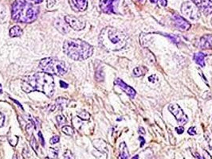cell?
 Wrapping results in <instances>:
<instances>
[{"mask_svg":"<svg viewBox=\"0 0 212 159\" xmlns=\"http://www.w3.org/2000/svg\"><path fill=\"white\" fill-rule=\"evenodd\" d=\"M64 19H65V22H66L72 29L74 30L77 31L82 30L85 27V23L84 21H82V20L79 19V18H75V17L73 16H69V15H67V16L65 17Z\"/></svg>","mask_w":212,"mask_h":159,"instance_id":"cell-9","label":"cell"},{"mask_svg":"<svg viewBox=\"0 0 212 159\" xmlns=\"http://www.w3.org/2000/svg\"><path fill=\"white\" fill-rule=\"evenodd\" d=\"M22 33H23V31L21 29L20 26L15 25V26H13V27L10 30L9 34L10 36H11V38H18V37L22 36Z\"/></svg>","mask_w":212,"mask_h":159,"instance_id":"cell-18","label":"cell"},{"mask_svg":"<svg viewBox=\"0 0 212 159\" xmlns=\"http://www.w3.org/2000/svg\"><path fill=\"white\" fill-rule=\"evenodd\" d=\"M63 52L73 61H84L93 53V47L88 42L80 39L65 40L62 45Z\"/></svg>","mask_w":212,"mask_h":159,"instance_id":"cell-3","label":"cell"},{"mask_svg":"<svg viewBox=\"0 0 212 159\" xmlns=\"http://www.w3.org/2000/svg\"><path fill=\"white\" fill-rule=\"evenodd\" d=\"M31 147H32L33 150H35V152L38 151V143H37L36 139H35V138L34 137V136H32V138H31Z\"/></svg>","mask_w":212,"mask_h":159,"instance_id":"cell-25","label":"cell"},{"mask_svg":"<svg viewBox=\"0 0 212 159\" xmlns=\"http://www.w3.org/2000/svg\"><path fill=\"white\" fill-rule=\"evenodd\" d=\"M49 157L52 159H55L58 157V150L57 149L50 148L49 150Z\"/></svg>","mask_w":212,"mask_h":159,"instance_id":"cell-23","label":"cell"},{"mask_svg":"<svg viewBox=\"0 0 212 159\" xmlns=\"http://www.w3.org/2000/svg\"><path fill=\"white\" fill-rule=\"evenodd\" d=\"M62 130L64 134H67V135H69V136H73V133H74L73 129L71 127H69V126H64V127H62Z\"/></svg>","mask_w":212,"mask_h":159,"instance_id":"cell-21","label":"cell"},{"mask_svg":"<svg viewBox=\"0 0 212 159\" xmlns=\"http://www.w3.org/2000/svg\"><path fill=\"white\" fill-rule=\"evenodd\" d=\"M114 83L115 84L117 85L118 87H120V89H121L122 90H123L124 92L131 98V99H133V98L135 97V96H136V92L134 90V89H132L131 86L126 84H125L122 80H120V78H117V79L115 80Z\"/></svg>","mask_w":212,"mask_h":159,"instance_id":"cell-13","label":"cell"},{"mask_svg":"<svg viewBox=\"0 0 212 159\" xmlns=\"http://www.w3.org/2000/svg\"><path fill=\"white\" fill-rule=\"evenodd\" d=\"M119 0H101L100 7L104 13L116 14Z\"/></svg>","mask_w":212,"mask_h":159,"instance_id":"cell-8","label":"cell"},{"mask_svg":"<svg viewBox=\"0 0 212 159\" xmlns=\"http://www.w3.org/2000/svg\"><path fill=\"white\" fill-rule=\"evenodd\" d=\"M193 3L197 6L199 10L205 15H210L212 13V0H191Z\"/></svg>","mask_w":212,"mask_h":159,"instance_id":"cell-10","label":"cell"},{"mask_svg":"<svg viewBox=\"0 0 212 159\" xmlns=\"http://www.w3.org/2000/svg\"><path fill=\"white\" fill-rule=\"evenodd\" d=\"M169 111L176 117L178 123L180 125H184L188 121L187 116L184 113L183 109L176 103H172L168 106Z\"/></svg>","mask_w":212,"mask_h":159,"instance_id":"cell-7","label":"cell"},{"mask_svg":"<svg viewBox=\"0 0 212 159\" xmlns=\"http://www.w3.org/2000/svg\"><path fill=\"white\" fill-rule=\"evenodd\" d=\"M196 127H191L188 129L187 132H188V134H190V135H196Z\"/></svg>","mask_w":212,"mask_h":159,"instance_id":"cell-31","label":"cell"},{"mask_svg":"<svg viewBox=\"0 0 212 159\" xmlns=\"http://www.w3.org/2000/svg\"><path fill=\"white\" fill-rule=\"evenodd\" d=\"M38 136H39V139H40V142H41V144H42V146L45 147V141H44L43 137H42V134L40 131L38 132Z\"/></svg>","mask_w":212,"mask_h":159,"instance_id":"cell-35","label":"cell"},{"mask_svg":"<svg viewBox=\"0 0 212 159\" xmlns=\"http://www.w3.org/2000/svg\"><path fill=\"white\" fill-rule=\"evenodd\" d=\"M93 145L94 147L97 149L98 150H101V151H103L104 150H106V143L103 141V140H101V139H97L93 141Z\"/></svg>","mask_w":212,"mask_h":159,"instance_id":"cell-19","label":"cell"},{"mask_svg":"<svg viewBox=\"0 0 212 159\" xmlns=\"http://www.w3.org/2000/svg\"><path fill=\"white\" fill-rule=\"evenodd\" d=\"M128 37L120 30L108 26L101 30L99 36L101 45L106 50L118 51L127 44Z\"/></svg>","mask_w":212,"mask_h":159,"instance_id":"cell-2","label":"cell"},{"mask_svg":"<svg viewBox=\"0 0 212 159\" xmlns=\"http://www.w3.org/2000/svg\"><path fill=\"white\" fill-rule=\"evenodd\" d=\"M56 119H57V122H58V125L64 124V123H65V121H66V119H65V118L63 116H58L56 117Z\"/></svg>","mask_w":212,"mask_h":159,"instance_id":"cell-28","label":"cell"},{"mask_svg":"<svg viewBox=\"0 0 212 159\" xmlns=\"http://www.w3.org/2000/svg\"><path fill=\"white\" fill-rule=\"evenodd\" d=\"M143 74V69L141 67H136L133 69V76H136V77H140Z\"/></svg>","mask_w":212,"mask_h":159,"instance_id":"cell-22","label":"cell"},{"mask_svg":"<svg viewBox=\"0 0 212 159\" xmlns=\"http://www.w3.org/2000/svg\"><path fill=\"white\" fill-rule=\"evenodd\" d=\"M200 46L202 49H212V34L202 37L200 41Z\"/></svg>","mask_w":212,"mask_h":159,"instance_id":"cell-15","label":"cell"},{"mask_svg":"<svg viewBox=\"0 0 212 159\" xmlns=\"http://www.w3.org/2000/svg\"><path fill=\"white\" fill-rule=\"evenodd\" d=\"M60 84H61V86H62V88H65V89L68 88V84H65V82L62 81V80H61V81H60Z\"/></svg>","mask_w":212,"mask_h":159,"instance_id":"cell-38","label":"cell"},{"mask_svg":"<svg viewBox=\"0 0 212 159\" xmlns=\"http://www.w3.org/2000/svg\"><path fill=\"white\" fill-rule=\"evenodd\" d=\"M22 89L26 93L40 92L48 97H51L54 92V80L52 75L45 72H36L26 76L22 81Z\"/></svg>","mask_w":212,"mask_h":159,"instance_id":"cell-1","label":"cell"},{"mask_svg":"<svg viewBox=\"0 0 212 159\" xmlns=\"http://www.w3.org/2000/svg\"><path fill=\"white\" fill-rule=\"evenodd\" d=\"M130 154H129L128 147L125 143H121L120 145V156L119 159H129Z\"/></svg>","mask_w":212,"mask_h":159,"instance_id":"cell-16","label":"cell"},{"mask_svg":"<svg viewBox=\"0 0 212 159\" xmlns=\"http://www.w3.org/2000/svg\"><path fill=\"white\" fill-rule=\"evenodd\" d=\"M0 93H2V86L0 84Z\"/></svg>","mask_w":212,"mask_h":159,"instance_id":"cell-43","label":"cell"},{"mask_svg":"<svg viewBox=\"0 0 212 159\" xmlns=\"http://www.w3.org/2000/svg\"><path fill=\"white\" fill-rule=\"evenodd\" d=\"M59 140H60L59 136L55 135V136H54V137L51 138L50 140H49V143H50V144H52V145L56 144V143H58V142H59Z\"/></svg>","mask_w":212,"mask_h":159,"instance_id":"cell-30","label":"cell"},{"mask_svg":"<svg viewBox=\"0 0 212 159\" xmlns=\"http://www.w3.org/2000/svg\"><path fill=\"white\" fill-rule=\"evenodd\" d=\"M160 5L163 6V7H166L167 4V0H160Z\"/></svg>","mask_w":212,"mask_h":159,"instance_id":"cell-37","label":"cell"},{"mask_svg":"<svg viewBox=\"0 0 212 159\" xmlns=\"http://www.w3.org/2000/svg\"><path fill=\"white\" fill-rule=\"evenodd\" d=\"M13 159H16V155L14 156V158H13Z\"/></svg>","mask_w":212,"mask_h":159,"instance_id":"cell-44","label":"cell"},{"mask_svg":"<svg viewBox=\"0 0 212 159\" xmlns=\"http://www.w3.org/2000/svg\"><path fill=\"white\" fill-rule=\"evenodd\" d=\"M181 12L183 15L193 21L199 20L200 18V10L197 7V6L192 2H183L181 7Z\"/></svg>","mask_w":212,"mask_h":159,"instance_id":"cell-6","label":"cell"},{"mask_svg":"<svg viewBox=\"0 0 212 159\" xmlns=\"http://www.w3.org/2000/svg\"><path fill=\"white\" fill-rule=\"evenodd\" d=\"M78 116L81 119H82V120H89L90 115L86 111H79L78 113Z\"/></svg>","mask_w":212,"mask_h":159,"instance_id":"cell-20","label":"cell"},{"mask_svg":"<svg viewBox=\"0 0 212 159\" xmlns=\"http://www.w3.org/2000/svg\"><path fill=\"white\" fill-rule=\"evenodd\" d=\"M67 102H68L67 100L63 99V98H58V99L56 100V103H57V104H58V106L62 107H65L66 103H67Z\"/></svg>","mask_w":212,"mask_h":159,"instance_id":"cell-24","label":"cell"},{"mask_svg":"<svg viewBox=\"0 0 212 159\" xmlns=\"http://www.w3.org/2000/svg\"><path fill=\"white\" fill-rule=\"evenodd\" d=\"M54 25L62 34H66L69 32V25L65 22V21L64 22L63 20L61 19V18H58V19L55 20L54 22Z\"/></svg>","mask_w":212,"mask_h":159,"instance_id":"cell-14","label":"cell"},{"mask_svg":"<svg viewBox=\"0 0 212 159\" xmlns=\"http://www.w3.org/2000/svg\"><path fill=\"white\" fill-rule=\"evenodd\" d=\"M206 54H204L203 52H196L195 53L194 56H193V59L196 61V64H198L199 65H200L201 67H204L205 66V61L204 58Z\"/></svg>","mask_w":212,"mask_h":159,"instance_id":"cell-17","label":"cell"},{"mask_svg":"<svg viewBox=\"0 0 212 159\" xmlns=\"http://www.w3.org/2000/svg\"><path fill=\"white\" fill-rule=\"evenodd\" d=\"M4 122H5V116L2 112H0V127H3Z\"/></svg>","mask_w":212,"mask_h":159,"instance_id":"cell-32","label":"cell"},{"mask_svg":"<svg viewBox=\"0 0 212 159\" xmlns=\"http://www.w3.org/2000/svg\"><path fill=\"white\" fill-rule=\"evenodd\" d=\"M211 24H212V20H211Z\"/></svg>","mask_w":212,"mask_h":159,"instance_id":"cell-45","label":"cell"},{"mask_svg":"<svg viewBox=\"0 0 212 159\" xmlns=\"http://www.w3.org/2000/svg\"><path fill=\"white\" fill-rule=\"evenodd\" d=\"M31 1L33 2V3L38 4V3H41L43 0H31Z\"/></svg>","mask_w":212,"mask_h":159,"instance_id":"cell-39","label":"cell"},{"mask_svg":"<svg viewBox=\"0 0 212 159\" xmlns=\"http://www.w3.org/2000/svg\"><path fill=\"white\" fill-rule=\"evenodd\" d=\"M71 9L76 12L85 11L88 7L87 0H69Z\"/></svg>","mask_w":212,"mask_h":159,"instance_id":"cell-12","label":"cell"},{"mask_svg":"<svg viewBox=\"0 0 212 159\" xmlns=\"http://www.w3.org/2000/svg\"><path fill=\"white\" fill-rule=\"evenodd\" d=\"M6 17H7V13L4 11V8L0 7V23H2L3 22Z\"/></svg>","mask_w":212,"mask_h":159,"instance_id":"cell-27","label":"cell"},{"mask_svg":"<svg viewBox=\"0 0 212 159\" xmlns=\"http://www.w3.org/2000/svg\"><path fill=\"white\" fill-rule=\"evenodd\" d=\"M151 2H152V3H156L157 2L158 0H149Z\"/></svg>","mask_w":212,"mask_h":159,"instance_id":"cell-41","label":"cell"},{"mask_svg":"<svg viewBox=\"0 0 212 159\" xmlns=\"http://www.w3.org/2000/svg\"><path fill=\"white\" fill-rule=\"evenodd\" d=\"M39 8L26 0H15L12 4L11 17L21 23H31L38 18Z\"/></svg>","mask_w":212,"mask_h":159,"instance_id":"cell-4","label":"cell"},{"mask_svg":"<svg viewBox=\"0 0 212 159\" xmlns=\"http://www.w3.org/2000/svg\"><path fill=\"white\" fill-rule=\"evenodd\" d=\"M139 140L140 141V147H144V143H145V140H144V137H139Z\"/></svg>","mask_w":212,"mask_h":159,"instance_id":"cell-36","label":"cell"},{"mask_svg":"<svg viewBox=\"0 0 212 159\" xmlns=\"http://www.w3.org/2000/svg\"><path fill=\"white\" fill-rule=\"evenodd\" d=\"M64 159H75L73 155L72 154L71 151H69V150H67L65 152L64 154Z\"/></svg>","mask_w":212,"mask_h":159,"instance_id":"cell-29","label":"cell"},{"mask_svg":"<svg viewBox=\"0 0 212 159\" xmlns=\"http://www.w3.org/2000/svg\"><path fill=\"white\" fill-rule=\"evenodd\" d=\"M139 133H140V134H145V130H144V129L143 127H140V128H139Z\"/></svg>","mask_w":212,"mask_h":159,"instance_id":"cell-40","label":"cell"},{"mask_svg":"<svg viewBox=\"0 0 212 159\" xmlns=\"http://www.w3.org/2000/svg\"><path fill=\"white\" fill-rule=\"evenodd\" d=\"M176 130L179 134H182L183 133V131H184V128H183V127H176Z\"/></svg>","mask_w":212,"mask_h":159,"instance_id":"cell-34","label":"cell"},{"mask_svg":"<svg viewBox=\"0 0 212 159\" xmlns=\"http://www.w3.org/2000/svg\"><path fill=\"white\" fill-rule=\"evenodd\" d=\"M132 159H139V156L138 155H136V156H134V157H132Z\"/></svg>","mask_w":212,"mask_h":159,"instance_id":"cell-42","label":"cell"},{"mask_svg":"<svg viewBox=\"0 0 212 159\" xmlns=\"http://www.w3.org/2000/svg\"><path fill=\"white\" fill-rule=\"evenodd\" d=\"M203 158L204 159H212L211 156L210 155L208 152L206 151V150H203Z\"/></svg>","mask_w":212,"mask_h":159,"instance_id":"cell-33","label":"cell"},{"mask_svg":"<svg viewBox=\"0 0 212 159\" xmlns=\"http://www.w3.org/2000/svg\"><path fill=\"white\" fill-rule=\"evenodd\" d=\"M172 20L174 22V25L178 30L181 31L188 30L191 28V24L187 22V20L184 19L183 17L178 15H174L172 16Z\"/></svg>","mask_w":212,"mask_h":159,"instance_id":"cell-11","label":"cell"},{"mask_svg":"<svg viewBox=\"0 0 212 159\" xmlns=\"http://www.w3.org/2000/svg\"><path fill=\"white\" fill-rule=\"evenodd\" d=\"M95 76H96V79H97V81H102V80H104V73H103V72H102L101 69L97 71Z\"/></svg>","mask_w":212,"mask_h":159,"instance_id":"cell-26","label":"cell"},{"mask_svg":"<svg viewBox=\"0 0 212 159\" xmlns=\"http://www.w3.org/2000/svg\"><path fill=\"white\" fill-rule=\"evenodd\" d=\"M39 67L45 73L61 76L67 72V66L63 61L53 57L44 58L39 63Z\"/></svg>","mask_w":212,"mask_h":159,"instance_id":"cell-5","label":"cell"}]
</instances>
